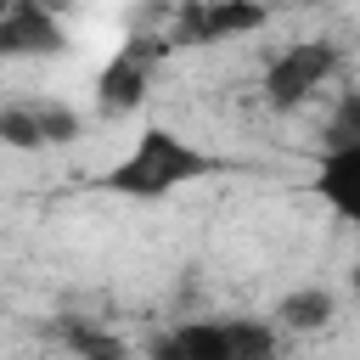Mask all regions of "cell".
<instances>
[{
	"instance_id": "obj_1",
	"label": "cell",
	"mask_w": 360,
	"mask_h": 360,
	"mask_svg": "<svg viewBox=\"0 0 360 360\" xmlns=\"http://www.w3.org/2000/svg\"><path fill=\"white\" fill-rule=\"evenodd\" d=\"M214 169H219L214 152L180 141V135L163 129V124H146V129L135 135V146L101 174V186L118 191V197L158 202V197H169V191H180V186H191V180H208Z\"/></svg>"
},
{
	"instance_id": "obj_2",
	"label": "cell",
	"mask_w": 360,
	"mask_h": 360,
	"mask_svg": "<svg viewBox=\"0 0 360 360\" xmlns=\"http://www.w3.org/2000/svg\"><path fill=\"white\" fill-rule=\"evenodd\" d=\"M146 360H281V326L253 315L180 321L146 343Z\"/></svg>"
},
{
	"instance_id": "obj_3",
	"label": "cell",
	"mask_w": 360,
	"mask_h": 360,
	"mask_svg": "<svg viewBox=\"0 0 360 360\" xmlns=\"http://www.w3.org/2000/svg\"><path fill=\"white\" fill-rule=\"evenodd\" d=\"M338 68H343V45L338 39H298V45H287L264 68V84H259L264 90V107L270 112H298Z\"/></svg>"
},
{
	"instance_id": "obj_4",
	"label": "cell",
	"mask_w": 360,
	"mask_h": 360,
	"mask_svg": "<svg viewBox=\"0 0 360 360\" xmlns=\"http://www.w3.org/2000/svg\"><path fill=\"white\" fill-rule=\"evenodd\" d=\"M264 22H270V6H264V0H180L174 28H169V45L197 51V45H219V39L259 34Z\"/></svg>"
},
{
	"instance_id": "obj_5",
	"label": "cell",
	"mask_w": 360,
	"mask_h": 360,
	"mask_svg": "<svg viewBox=\"0 0 360 360\" xmlns=\"http://www.w3.org/2000/svg\"><path fill=\"white\" fill-rule=\"evenodd\" d=\"M152 56H158V39H129V45L96 73V107H101L107 118H129V112L146 101Z\"/></svg>"
},
{
	"instance_id": "obj_6",
	"label": "cell",
	"mask_w": 360,
	"mask_h": 360,
	"mask_svg": "<svg viewBox=\"0 0 360 360\" xmlns=\"http://www.w3.org/2000/svg\"><path fill=\"white\" fill-rule=\"evenodd\" d=\"M68 51V28L45 0H11V11L0 17V62H22V56H62Z\"/></svg>"
},
{
	"instance_id": "obj_7",
	"label": "cell",
	"mask_w": 360,
	"mask_h": 360,
	"mask_svg": "<svg viewBox=\"0 0 360 360\" xmlns=\"http://www.w3.org/2000/svg\"><path fill=\"white\" fill-rule=\"evenodd\" d=\"M315 197H321L343 225H360V146H349V152H321V163H315Z\"/></svg>"
},
{
	"instance_id": "obj_8",
	"label": "cell",
	"mask_w": 360,
	"mask_h": 360,
	"mask_svg": "<svg viewBox=\"0 0 360 360\" xmlns=\"http://www.w3.org/2000/svg\"><path fill=\"white\" fill-rule=\"evenodd\" d=\"M332 315H338V298H332L326 287H292V292H281V304H276V326H281V332H321Z\"/></svg>"
},
{
	"instance_id": "obj_9",
	"label": "cell",
	"mask_w": 360,
	"mask_h": 360,
	"mask_svg": "<svg viewBox=\"0 0 360 360\" xmlns=\"http://www.w3.org/2000/svg\"><path fill=\"white\" fill-rule=\"evenodd\" d=\"M56 338L79 354V360H129V349H124V338H112V332H101V326H90L84 315H68L62 326H56Z\"/></svg>"
},
{
	"instance_id": "obj_10",
	"label": "cell",
	"mask_w": 360,
	"mask_h": 360,
	"mask_svg": "<svg viewBox=\"0 0 360 360\" xmlns=\"http://www.w3.org/2000/svg\"><path fill=\"white\" fill-rule=\"evenodd\" d=\"M0 146H11V152H39V146H45V141H39L34 101H11V107H0Z\"/></svg>"
},
{
	"instance_id": "obj_11",
	"label": "cell",
	"mask_w": 360,
	"mask_h": 360,
	"mask_svg": "<svg viewBox=\"0 0 360 360\" xmlns=\"http://www.w3.org/2000/svg\"><path fill=\"white\" fill-rule=\"evenodd\" d=\"M34 118H39V141L45 146H73L79 129H84V118L68 101H34Z\"/></svg>"
},
{
	"instance_id": "obj_12",
	"label": "cell",
	"mask_w": 360,
	"mask_h": 360,
	"mask_svg": "<svg viewBox=\"0 0 360 360\" xmlns=\"http://www.w3.org/2000/svg\"><path fill=\"white\" fill-rule=\"evenodd\" d=\"M321 141H326V152H349V146H360V90H343V96H338V107H332Z\"/></svg>"
},
{
	"instance_id": "obj_13",
	"label": "cell",
	"mask_w": 360,
	"mask_h": 360,
	"mask_svg": "<svg viewBox=\"0 0 360 360\" xmlns=\"http://www.w3.org/2000/svg\"><path fill=\"white\" fill-rule=\"evenodd\" d=\"M6 11H11V0H0V17H6Z\"/></svg>"
}]
</instances>
